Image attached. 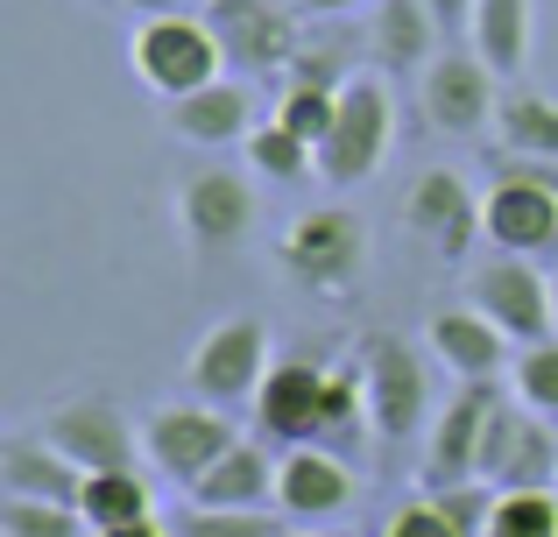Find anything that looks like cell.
<instances>
[{"label": "cell", "mask_w": 558, "mask_h": 537, "mask_svg": "<svg viewBox=\"0 0 558 537\" xmlns=\"http://www.w3.org/2000/svg\"><path fill=\"white\" fill-rule=\"evenodd\" d=\"M276 474H283V460L269 453V439H241L191 488V502L198 510H262V502H276Z\"/></svg>", "instance_id": "obj_21"}, {"label": "cell", "mask_w": 558, "mask_h": 537, "mask_svg": "<svg viewBox=\"0 0 558 537\" xmlns=\"http://www.w3.org/2000/svg\"><path fill=\"white\" fill-rule=\"evenodd\" d=\"M381 537H460V530L446 524V510H438L432 496H410L403 510H396L389 524H381Z\"/></svg>", "instance_id": "obj_34"}, {"label": "cell", "mask_w": 558, "mask_h": 537, "mask_svg": "<svg viewBox=\"0 0 558 537\" xmlns=\"http://www.w3.org/2000/svg\"><path fill=\"white\" fill-rule=\"evenodd\" d=\"M276 537H340V530H326V524H283Z\"/></svg>", "instance_id": "obj_40"}, {"label": "cell", "mask_w": 558, "mask_h": 537, "mask_svg": "<svg viewBox=\"0 0 558 537\" xmlns=\"http://www.w3.org/2000/svg\"><path fill=\"white\" fill-rule=\"evenodd\" d=\"M481 234L495 255H551L558 248V170L551 163H502V178L481 192Z\"/></svg>", "instance_id": "obj_6"}, {"label": "cell", "mask_w": 558, "mask_h": 537, "mask_svg": "<svg viewBox=\"0 0 558 537\" xmlns=\"http://www.w3.org/2000/svg\"><path fill=\"white\" fill-rule=\"evenodd\" d=\"M93 537H170L163 524H156V516H149V524H121V530H93Z\"/></svg>", "instance_id": "obj_39"}, {"label": "cell", "mask_w": 558, "mask_h": 537, "mask_svg": "<svg viewBox=\"0 0 558 537\" xmlns=\"http://www.w3.org/2000/svg\"><path fill=\"white\" fill-rule=\"evenodd\" d=\"M495 142L517 163H558V99L545 93H502L495 107Z\"/></svg>", "instance_id": "obj_23"}, {"label": "cell", "mask_w": 558, "mask_h": 537, "mask_svg": "<svg viewBox=\"0 0 558 537\" xmlns=\"http://www.w3.org/2000/svg\"><path fill=\"white\" fill-rule=\"evenodd\" d=\"M466 36L495 64V78L523 71V57H531V0H474V28Z\"/></svg>", "instance_id": "obj_25"}, {"label": "cell", "mask_w": 558, "mask_h": 537, "mask_svg": "<svg viewBox=\"0 0 558 537\" xmlns=\"http://www.w3.org/2000/svg\"><path fill=\"white\" fill-rule=\"evenodd\" d=\"M283 524L276 516H262V510H191L178 516V537H276Z\"/></svg>", "instance_id": "obj_33"}, {"label": "cell", "mask_w": 558, "mask_h": 537, "mask_svg": "<svg viewBox=\"0 0 558 537\" xmlns=\"http://www.w3.org/2000/svg\"><path fill=\"white\" fill-rule=\"evenodd\" d=\"M269 121H283L290 135H304V142L318 149V142L332 135V121H340V93H318V85H283Z\"/></svg>", "instance_id": "obj_31"}, {"label": "cell", "mask_w": 558, "mask_h": 537, "mask_svg": "<svg viewBox=\"0 0 558 537\" xmlns=\"http://www.w3.org/2000/svg\"><path fill=\"white\" fill-rule=\"evenodd\" d=\"M424 340H432V361L452 375V382H495V375L517 361L509 354L517 340H509L481 304H446V312H432Z\"/></svg>", "instance_id": "obj_16"}, {"label": "cell", "mask_w": 558, "mask_h": 537, "mask_svg": "<svg viewBox=\"0 0 558 537\" xmlns=\"http://www.w3.org/2000/svg\"><path fill=\"white\" fill-rule=\"evenodd\" d=\"M276 263H283L290 283L318 290V297H340V290H354L368 276V220L354 206H340V198L332 206H304L283 227V241H276Z\"/></svg>", "instance_id": "obj_1"}, {"label": "cell", "mask_w": 558, "mask_h": 537, "mask_svg": "<svg viewBox=\"0 0 558 537\" xmlns=\"http://www.w3.org/2000/svg\"><path fill=\"white\" fill-rule=\"evenodd\" d=\"M178 220H184V234H191L198 255L241 248L247 227H255V184H247L241 170H198L178 192Z\"/></svg>", "instance_id": "obj_14"}, {"label": "cell", "mask_w": 558, "mask_h": 537, "mask_svg": "<svg viewBox=\"0 0 558 537\" xmlns=\"http://www.w3.org/2000/svg\"><path fill=\"white\" fill-rule=\"evenodd\" d=\"M247 170H262L276 184H298V178H318V149L304 135H290L283 121H262L247 135Z\"/></svg>", "instance_id": "obj_27"}, {"label": "cell", "mask_w": 558, "mask_h": 537, "mask_svg": "<svg viewBox=\"0 0 558 537\" xmlns=\"http://www.w3.org/2000/svg\"><path fill=\"white\" fill-rule=\"evenodd\" d=\"M417 107L438 135H481V127H495V107H502L495 64L481 50H438L417 71Z\"/></svg>", "instance_id": "obj_10"}, {"label": "cell", "mask_w": 558, "mask_h": 537, "mask_svg": "<svg viewBox=\"0 0 558 537\" xmlns=\"http://www.w3.org/2000/svg\"><path fill=\"white\" fill-rule=\"evenodd\" d=\"M389 135H396L389 78H381V71H354V78L340 85V121L318 142V178L340 184V192H361L381 170V156H389Z\"/></svg>", "instance_id": "obj_3"}, {"label": "cell", "mask_w": 558, "mask_h": 537, "mask_svg": "<svg viewBox=\"0 0 558 537\" xmlns=\"http://www.w3.org/2000/svg\"><path fill=\"white\" fill-rule=\"evenodd\" d=\"M0 530L8 537H93V524L71 502H28V496L0 502Z\"/></svg>", "instance_id": "obj_30"}, {"label": "cell", "mask_w": 558, "mask_h": 537, "mask_svg": "<svg viewBox=\"0 0 558 537\" xmlns=\"http://www.w3.org/2000/svg\"><path fill=\"white\" fill-rule=\"evenodd\" d=\"M269 8H298V0H269Z\"/></svg>", "instance_id": "obj_41"}, {"label": "cell", "mask_w": 558, "mask_h": 537, "mask_svg": "<svg viewBox=\"0 0 558 537\" xmlns=\"http://www.w3.org/2000/svg\"><path fill=\"white\" fill-rule=\"evenodd\" d=\"M361 389H368V417L381 446H403L417 431H432V368H424V346H410L403 332H368L361 340Z\"/></svg>", "instance_id": "obj_2"}, {"label": "cell", "mask_w": 558, "mask_h": 537, "mask_svg": "<svg viewBox=\"0 0 558 537\" xmlns=\"http://www.w3.org/2000/svg\"><path fill=\"white\" fill-rule=\"evenodd\" d=\"M128 8L149 22V14H191V0H128Z\"/></svg>", "instance_id": "obj_38"}, {"label": "cell", "mask_w": 558, "mask_h": 537, "mask_svg": "<svg viewBox=\"0 0 558 537\" xmlns=\"http://www.w3.org/2000/svg\"><path fill=\"white\" fill-rule=\"evenodd\" d=\"M361 439H375V417H368V389H361V368H332L326 375V411H318V446H340L354 453Z\"/></svg>", "instance_id": "obj_26"}, {"label": "cell", "mask_w": 558, "mask_h": 537, "mask_svg": "<svg viewBox=\"0 0 558 537\" xmlns=\"http://www.w3.org/2000/svg\"><path fill=\"white\" fill-rule=\"evenodd\" d=\"M78 516H85L93 530L149 524V516H156L149 474H142V467H107V474H85V488H78Z\"/></svg>", "instance_id": "obj_24"}, {"label": "cell", "mask_w": 558, "mask_h": 537, "mask_svg": "<svg viewBox=\"0 0 558 537\" xmlns=\"http://www.w3.org/2000/svg\"><path fill=\"white\" fill-rule=\"evenodd\" d=\"M488 537H558V488H502Z\"/></svg>", "instance_id": "obj_28"}, {"label": "cell", "mask_w": 558, "mask_h": 537, "mask_svg": "<svg viewBox=\"0 0 558 537\" xmlns=\"http://www.w3.org/2000/svg\"><path fill=\"white\" fill-rule=\"evenodd\" d=\"M128 57H135V78L163 99H184L198 85L227 78V50H219L205 14H149L128 42Z\"/></svg>", "instance_id": "obj_4"}, {"label": "cell", "mask_w": 558, "mask_h": 537, "mask_svg": "<svg viewBox=\"0 0 558 537\" xmlns=\"http://www.w3.org/2000/svg\"><path fill=\"white\" fill-rule=\"evenodd\" d=\"M438 510H446V524L460 530V537H488L495 524V502H502V488H488V481H460V488H438Z\"/></svg>", "instance_id": "obj_32"}, {"label": "cell", "mask_w": 558, "mask_h": 537, "mask_svg": "<svg viewBox=\"0 0 558 537\" xmlns=\"http://www.w3.org/2000/svg\"><path fill=\"white\" fill-rule=\"evenodd\" d=\"M326 361L318 354H283L269 368V382H262V396L247 403L255 411V431L269 446H318V411H326Z\"/></svg>", "instance_id": "obj_12"}, {"label": "cell", "mask_w": 558, "mask_h": 537, "mask_svg": "<svg viewBox=\"0 0 558 537\" xmlns=\"http://www.w3.org/2000/svg\"><path fill=\"white\" fill-rule=\"evenodd\" d=\"M241 446L233 417L219 403H163V411L142 417V460H149L163 481H178L184 496L219 467V460Z\"/></svg>", "instance_id": "obj_5"}, {"label": "cell", "mask_w": 558, "mask_h": 537, "mask_svg": "<svg viewBox=\"0 0 558 537\" xmlns=\"http://www.w3.org/2000/svg\"><path fill=\"white\" fill-rule=\"evenodd\" d=\"M481 481L488 488H558V431H551V417L523 411V403H495Z\"/></svg>", "instance_id": "obj_13"}, {"label": "cell", "mask_w": 558, "mask_h": 537, "mask_svg": "<svg viewBox=\"0 0 558 537\" xmlns=\"http://www.w3.org/2000/svg\"><path fill=\"white\" fill-rule=\"evenodd\" d=\"M509 382H517V403H523V411L558 417V340L517 346V361H509Z\"/></svg>", "instance_id": "obj_29"}, {"label": "cell", "mask_w": 558, "mask_h": 537, "mask_svg": "<svg viewBox=\"0 0 558 537\" xmlns=\"http://www.w3.org/2000/svg\"><path fill=\"white\" fill-rule=\"evenodd\" d=\"M269 326L262 318H219V326H205V340L191 346L184 361V382L198 403H219V411H233V403H255L262 382H269Z\"/></svg>", "instance_id": "obj_7"}, {"label": "cell", "mask_w": 558, "mask_h": 537, "mask_svg": "<svg viewBox=\"0 0 558 537\" xmlns=\"http://www.w3.org/2000/svg\"><path fill=\"white\" fill-rule=\"evenodd\" d=\"M85 474L57 453L43 431H8L0 439V496H28V502H71L78 510Z\"/></svg>", "instance_id": "obj_20"}, {"label": "cell", "mask_w": 558, "mask_h": 537, "mask_svg": "<svg viewBox=\"0 0 558 537\" xmlns=\"http://www.w3.org/2000/svg\"><path fill=\"white\" fill-rule=\"evenodd\" d=\"M43 439L71 460L78 474H107V467H142V425H128L121 403L107 396H71L43 417Z\"/></svg>", "instance_id": "obj_11"}, {"label": "cell", "mask_w": 558, "mask_h": 537, "mask_svg": "<svg viewBox=\"0 0 558 537\" xmlns=\"http://www.w3.org/2000/svg\"><path fill=\"white\" fill-rule=\"evenodd\" d=\"M163 127L191 149H227V142L255 135V99H247L241 78H213L184 99H163Z\"/></svg>", "instance_id": "obj_19"}, {"label": "cell", "mask_w": 558, "mask_h": 537, "mask_svg": "<svg viewBox=\"0 0 558 537\" xmlns=\"http://www.w3.org/2000/svg\"><path fill=\"white\" fill-rule=\"evenodd\" d=\"M205 22H213L233 71H290V57H298L290 8H269V0H205Z\"/></svg>", "instance_id": "obj_17"}, {"label": "cell", "mask_w": 558, "mask_h": 537, "mask_svg": "<svg viewBox=\"0 0 558 537\" xmlns=\"http://www.w3.org/2000/svg\"><path fill=\"white\" fill-rule=\"evenodd\" d=\"M347 78H354V71L332 64V50H298V57H290V71H283V85H318V93H340Z\"/></svg>", "instance_id": "obj_35"}, {"label": "cell", "mask_w": 558, "mask_h": 537, "mask_svg": "<svg viewBox=\"0 0 558 537\" xmlns=\"http://www.w3.org/2000/svg\"><path fill=\"white\" fill-rule=\"evenodd\" d=\"M466 290H474V304H481V312H488L517 346L551 340V326H558V283L531 263V255H488V263L474 269V283H466Z\"/></svg>", "instance_id": "obj_9"}, {"label": "cell", "mask_w": 558, "mask_h": 537, "mask_svg": "<svg viewBox=\"0 0 558 537\" xmlns=\"http://www.w3.org/2000/svg\"><path fill=\"white\" fill-rule=\"evenodd\" d=\"M495 403H502V389H495V382H460L446 403H438L432 431H424V467H417L424 496L460 488V481H481V453H488Z\"/></svg>", "instance_id": "obj_8"}, {"label": "cell", "mask_w": 558, "mask_h": 537, "mask_svg": "<svg viewBox=\"0 0 558 537\" xmlns=\"http://www.w3.org/2000/svg\"><path fill=\"white\" fill-rule=\"evenodd\" d=\"M438 14L424 0H375V57L396 71H424L438 57Z\"/></svg>", "instance_id": "obj_22"}, {"label": "cell", "mask_w": 558, "mask_h": 537, "mask_svg": "<svg viewBox=\"0 0 558 537\" xmlns=\"http://www.w3.org/2000/svg\"><path fill=\"white\" fill-rule=\"evenodd\" d=\"M368 8V0H298V14H354Z\"/></svg>", "instance_id": "obj_37"}, {"label": "cell", "mask_w": 558, "mask_h": 537, "mask_svg": "<svg viewBox=\"0 0 558 537\" xmlns=\"http://www.w3.org/2000/svg\"><path fill=\"white\" fill-rule=\"evenodd\" d=\"M276 502L290 524H332L354 510V467L326 446H290L283 474H276Z\"/></svg>", "instance_id": "obj_18"}, {"label": "cell", "mask_w": 558, "mask_h": 537, "mask_svg": "<svg viewBox=\"0 0 558 537\" xmlns=\"http://www.w3.org/2000/svg\"><path fill=\"white\" fill-rule=\"evenodd\" d=\"M438 14V28H474V0H424Z\"/></svg>", "instance_id": "obj_36"}, {"label": "cell", "mask_w": 558, "mask_h": 537, "mask_svg": "<svg viewBox=\"0 0 558 537\" xmlns=\"http://www.w3.org/2000/svg\"><path fill=\"white\" fill-rule=\"evenodd\" d=\"M403 227L417 241H432V255L460 263V255L474 248V234H481V198H474V184H466L460 170H424V178L410 184V198H403Z\"/></svg>", "instance_id": "obj_15"}]
</instances>
